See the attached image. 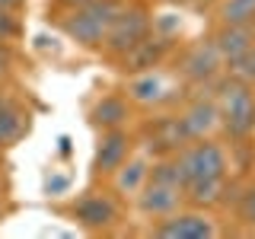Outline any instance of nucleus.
<instances>
[{
    "instance_id": "obj_22",
    "label": "nucleus",
    "mask_w": 255,
    "mask_h": 239,
    "mask_svg": "<svg viewBox=\"0 0 255 239\" xmlns=\"http://www.w3.org/2000/svg\"><path fill=\"white\" fill-rule=\"evenodd\" d=\"M22 35V22L13 10H0V38L3 42H13V38Z\"/></svg>"
},
{
    "instance_id": "obj_30",
    "label": "nucleus",
    "mask_w": 255,
    "mask_h": 239,
    "mask_svg": "<svg viewBox=\"0 0 255 239\" xmlns=\"http://www.w3.org/2000/svg\"><path fill=\"white\" fill-rule=\"evenodd\" d=\"M3 188H6V182H3V175H0V198H3Z\"/></svg>"
},
{
    "instance_id": "obj_32",
    "label": "nucleus",
    "mask_w": 255,
    "mask_h": 239,
    "mask_svg": "<svg viewBox=\"0 0 255 239\" xmlns=\"http://www.w3.org/2000/svg\"><path fill=\"white\" fill-rule=\"evenodd\" d=\"M252 26H255V22H252Z\"/></svg>"
},
{
    "instance_id": "obj_31",
    "label": "nucleus",
    "mask_w": 255,
    "mask_h": 239,
    "mask_svg": "<svg viewBox=\"0 0 255 239\" xmlns=\"http://www.w3.org/2000/svg\"><path fill=\"white\" fill-rule=\"evenodd\" d=\"M67 3H70V6H74V3H80V0H67Z\"/></svg>"
},
{
    "instance_id": "obj_6",
    "label": "nucleus",
    "mask_w": 255,
    "mask_h": 239,
    "mask_svg": "<svg viewBox=\"0 0 255 239\" xmlns=\"http://www.w3.org/2000/svg\"><path fill=\"white\" fill-rule=\"evenodd\" d=\"M172 70L179 74L182 83H188V86H211L214 80L227 70V64H223L214 38L207 35V38H198V42L182 48V54H175Z\"/></svg>"
},
{
    "instance_id": "obj_29",
    "label": "nucleus",
    "mask_w": 255,
    "mask_h": 239,
    "mask_svg": "<svg viewBox=\"0 0 255 239\" xmlns=\"http://www.w3.org/2000/svg\"><path fill=\"white\" fill-rule=\"evenodd\" d=\"M6 214H10V207H6L3 201H0V220H3V217H6Z\"/></svg>"
},
{
    "instance_id": "obj_24",
    "label": "nucleus",
    "mask_w": 255,
    "mask_h": 239,
    "mask_svg": "<svg viewBox=\"0 0 255 239\" xmlns=\"http://www.w3.org/2000/svg\"><path fill=\"white\" fill-rule=\"evenodd\" d=\"M13 67H16V51H13L10 42H3V38H0V80L10 77Z\"/></svg>"
},
{
    "instance_id": "obj_19",
    "label": "nucleus",
    "mask_w": 255,
    "mask_h": 239,
    "mask_svg": "<svg viewBox=\"0 0 255 239\" xmlns=\"http://www.w3.org/2000/svg\"><path fill=\"white\" fill-rule=\"evenodd\" d=\"M220 22H255V0H223Z\"/></svg>"
},
{
    "instance_id": "obj_9",
    "label": "nucleus",
    "mask_w": 255,
    "mask_h": 239,
    "mask_svg": "<svg viewBox=\"0 0 255 239\" xmlns=\"http://www.w3.org/2000/svg\"><path fill=\"white\" fill-rule=\"evenodd\" d=\"M172 48H175V38L150 32V35H143L137 45L128 48L125 54H118L115 67H118V74H125V77L143 74V70H156V67H163V64L169 61Z\"/></svg>"
},
{
    "instance_id": "obj_8",
    "label": "nucleus",
    "mask_w": 255,
    "mask_h": 239,
    "mask_svg": "<svg viewBox=\"0 0 255 239\" xmlns=\"http://www.w3.org/2000/svg\"><path fill=\"white\" fill-rule=\"evenodd\" d=\"M217 230V220L211 217V211H201V207H179L169 217H159L153 227H150V236L159 239H214Z\"/></svg>"
},
{
    "instance_id": "obj_27",
    "label": "nucleus",
    "mask_w": 255,
    "mask_h": 239,
    "mask_svg": "<svg viewBox=\"0 0 255 239\" xmlns=\"http://www.w3.org/2000/svg\"><path fill=\"white\" fill-rule=\"evenodd\" d=\"M19 6H22V0H0V10H13V13H19Z\"/></svg>"
},
{
    "instance_id": "obj_20",
    "label": "nucleus",
    "mask_w": 255,
    "mask_h": 239,
    "mask_svg": "<svg viewBox=\"0 0 255 239\" xmlns=\"http://www.w3.org/2000/svg\"><path fill=\"white\" fill-rule=\"evenodd\" d=\"M227 74L236 77V80H243V83H249V86H255V45L246 48L239 58H233L227 64Z\"/></svg>"
},
{
    "instance_id": "obj_2",
    "label": "nucleus",
    "mask_w": 255,
    "mask_h": 239,
    "mask_svg": "<svg viewBox=\"0 0 255 239\" xmlns=\"http://www.w3.org/2000/svg\"><path fill=\"white\" fill-rule=\"evenodd\" d=\"M122 3L125 0H80L67 10V16H61V32L86 51H99L112 16Z\"/></svg>"
},
{
    "instance_id": "obj_26",
    "label": "nucleus",
    "mask_w": 255,
    "mask_h": 239,
    "mask_svg": "<svg viewBox=\"0 0 255 239\" xmlns=\"http://www.w3.org/2000/svg\"><path fill=\"white\" fill-rule=\"evenodd\" d=\"M35 48H42V51H45V48H51V51H54L58 45H54V38H48V35H38V38H35Z\"/></svg>"
},
{
    "instance_id": "obj_5",
    "label": "nucleus",
    "mask_w": 255,
    "mask_h": 239,
    "mask_svg": "<svg viewBox=\"0 0 255 239\" xmlns=\"http://www.w3.org/2000/svg\"><path fill=\"white\" fill-rule=\"evenodd\" d=\"M150 32H153V16H150L147 6H140V3H122V6H118V13L112 16L99 51H106L109 58L115 61L118 54H125L128 48L137 45L143 35H150Z\"/></svg>"
},
{
    "instance_id": "obj_11",
    "label": "nucleus",
    "mask_w": 255,
    "mask_h": 239,
    "mask_svg": "<svg viewBox=\"0 0 255 239\" xmlns=\"http://www.w3.org/2000/svg\"><path fill=\"white\" fill-rule=\"evenodd\" d=\"M134 147H137V137H134L128 127H109V131H99L96 150H93V166H90L93 179H109V175L134 153Z\"/></svg>"
},
{
    "instance_id": "obj_25",
    "label": "nucleus",
    "mask_w": 255,
    "mask_h": 239,
    "mask_svg": "<svg viewBox=\"0 0 255 239\" xmlns=\"http://www.w3.org/2000/svg\"><path fill=\"white\" fill-rule=\"evenodd\" d=\"M58 153L61 156H70V153H74V137H70V134H61V137H58Z\"/></svg>"
},
{
    "instance_id": "obj_15",
    "label": "nucleus",
    "mask_w": 255,
    "mask_h": 239,
    "mask_svg": "<svg viewBox=\"0 0 255 239\" xmlns=\"http://www.w3.org/2000/svg\"><path fill=\"white\" fill-rule=\"evenodd\" d=\"M211 38H214V45H217L223 64H230L233 58H239L246 48L255 45V26L252 22H220Z\"/></svg>"
},
{
    "instance_id": "obj_10",
    "label": "nucleus",
    "mask_w": 255,
    "mask_h": 239,
    "mask_svg": "<svg viewBox=\"0 0 255 239\" xmlns=\"http://www.w3.org/2000/svg\"><path fill=\"white\" fill-rule=\"evenodd\" d=\"M185 86L188 83H179L175 90H169L166 77L156 70H143V74H134L128 77V102L131 106H143V109H156V106H175V102L185 99Z\"/></svg>"
},
{
    "instance_id": "obj_18",
    "label": "nucleus",
    "mask_w": 255,
    "mask_h": 239,
    "mask_svg": "<svg viewBox=\"0 0 255 239\" xmlns=\"http://www.w3.org/2000/svg\"><path fill=\"white\" fill-rule=\"evenodd\" d=\"M223 185L227 179H191L182 185L188 207H201V211H214L223 201Z\"/></svg>"
},
{
    "instance_id": "obj_12",
    "label": "nucleus",
    "mask_w": 255,
    "mask_h": 239,
    "mask_svg": "<svg viewBox=\"0 0 255 239\" xmlns=\"http://www.w3.org/2000/svg\"><path fill=\"white\" fill-rule=\"evenodd\" d=\"M211 86H198V93L179 112L185 127H188V134H191V140L195 137H214L220 131V109H217V99H214Z\"/></svg>"
},
{
    "instance_id": "obj_4",
    "label": "nucleus",
    "mask_w": 255,
    "mask_h": 239,
    "mask_svg": "<svg viewBox=\"0 0 255 239\" xmlns=\"http://www.w3.org/2000/svg\"><path fill=\"white\" fill-rule=\"evenodd\" d=\"M67 217L86 233H112L122 223V204L106 188H86L67 204Z\"/></svg>"
},
{
    "instance_id": "obj_13",
    "label": "nucleus",
    "mask_w": 255,
    "mask_h": 239,
    "mask_svg": "<svg viewBox=\"0 0 255 239\" xmlns=\"http://www.w3.org/2000/svg\"><path fill=\"white\" fill-rule=\"evenodd\" d=\"M134 201H137V211L143 217L159 220V217H169L179 207H185V191H182V185H166V182L147 179L143 188L134 195Z\"/></svg>"
},
{
    "instance_id": "obj_3",
    "label": "nucleus",
    "mask_w": 255,
    "mask_h": 239,
    "mask_svg": "<svg viewBox=\"0 0 255 239\" xmlns=\"http://www.w3.org/2000/svg\"><path fill=\"white\" fill-rule=\"evenodd\" d=\"M172 156L179 163V172L185 182H191V179H227L230 175V153L214 137H195Z\"/></svg>"
},
{
    "instance_id": "obj_14",
    "label": "nucleus",
    "mask_w": 255,
    "mask_h": 239,
    "mask_svg": "<svg viewBox=\"0 0 255 239\" xmlns=\"http://www.w3.org/2000/svg\"><path fill=\"white\" fill-rule=\"evenodd\" d=\"M134 118V109L128 102V96L122 93H102L99 99L86 112V121L96 131H109V127H128V121Z\"/></svg>"
},
{
    "instance_id": "obj_16",
    "label": "nucleus",
    "mask_w": 255,
    "mask_h": 239,
    "mask_svg": "<svg viewBox=\"0 0 255 239\" xmlns=\"http://www.w3.org/2000/svg\"><path fill=\"white\" fill-rule=\"evenodd\" d=\"M147 175H150V156L143 153V150H140V153H131L115 172L109 175V179H112V191L122 195V198H134L143 188Z\"/></svg>"
},
{
    "instance_id": "obj_28",
    "label": "nucleus",
    "mask_w": 255,
    "mask_h": 239,
    "mask_svg": "<svg viewBox=\"0 0 255 239\" xmlns=\"http://www.w3.org/2000/svg\"><path fill=\"white\" fill-rule=\"evenodd\" d=\"M169 3H175V6H191V3H198V0H169Z\"/></svg>"
},
{
    "instance_id": "obj_17",
    "label": "nucleus",
    "mask_w": 255,
    "mask_h": 239,
    "mask_svg": "<svg viewBox=\"0 0 255 239\" xmlns=\"http://www.w3.org/2000/svg\"><path fill=\"white\" fill-rule=\"evenodd\" d=\"M29 131V112L16 99L3 96L0 99V147H10Z\"/></svg>"
},
{
    "instance_id": "obj_1",
    "label": "nucleus",
    "mask_w": 255,
    "mask_h": 239,
    "mask_svg": "<svg viewBox=\"0 0 255 239\" xmlns=\"http://www.w3.org/2000/svg\"><path fill=\"white\" fill-rule=\"evenodd\" d=\"M214 99L220 109V131L230 140H249L255 134V86L230 77L227 70L214 80Z\"/></svg>"
},
{
    "instance_id": "obj_23",
    "label": "nucleus",
    "mask_w": 255,
    "mask_h": 239,
    "mask_svg": "<svg viewBox=\"0 0 255 239\" xmlns=\"http://www.w3.org/2000/svg\"><path fill=\"white\" fill-rule=\"evenodd\" d=\"M70 185H74V179L70 175H64V172H51L45 179V195L48 198H61V195H67Z\"/></svg>"
},
{
    "instance_id": "obj_21",
    "label": "nucleus",
    "mask_w": 255,
    "mask_h": 239,
    "mask_svg": "<svg viewBox=\"0 0 255 239\" xmlns=\"http://www.w3.org/2000/svg\"><path fill=\"white\" fill-rule=\"evenodd\" d=\"M236 211H239V220H243V223L255 227V182H252V185H243V195H239Z\"/></svg>"
},
{
    "instance_id": "obj_7",
    "label": "nucleus",
    "mask_w": 255,
    "mask_h": 239,
    "mask_svg": "<svg viewBox=\"0 0 255 239\" xmlns=\"http://www.w3.org/2000/svg\"><path fill=\"white\" fill-rule=\"evenodd\" d=\"M188 140H191V134H188V127H185L179 112H166V115L150 118V121L143 124V131H140V150L150 159L179 153Z\"/></svg>"
}]
</instances>
